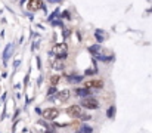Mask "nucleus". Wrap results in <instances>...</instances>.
Wrapping results in <instances>:
<instances>
[{
  "label": "nucleus",
  "instance_id": "3",
  "mask_svg": "<svg viewBox=\"0 0 152 133\" xmlns=\"http://www.w3.org/2000/svg\"><path fill=\"white\" fill-rule=\"evenodd\" d=\"M42 115L45 120H55L59 115V109L58 108H46L45 111H42Z\"/></svg>",
  "mask_w": 152,
  "mask_h": 133
},
{
  "label": "nucleus",
  "instance_id": "2",
  "mask_svg": "<svg viewBox=\"0 0 152 133\" xmlns=\"http://www.w3.org/2000/svg\"><path fill=\"white\" fill-rule=\"evenodd\" d=\"M81 107L83 108H87V109H98L99 108V101L95 99V98L87 96V98H84L81 101Z\"/></svg>",
  "mask_w": 152,
  "mask_h": 133
},
{
  "label": "nucleus",
  "instance_id": "5",
  "mask_svg": "<svg viewBox=\"0 0 152 133\" xmlns=\"http://www.w3.org/2000/svg\"><path fill=\"white\" fill-rule=\"evenodd\" d=\"M66 114L69 115V117H80V114H81V107L80 105H71V107H68L66 108Z\"/></svg>",
  "mask_w": 152,
  "mask_h": 133
},
{
  "label": "nucleus",
  "instance_id": "9",
  "mask_svg": "<svg viewBox=\"0 0 152 133\" xmlns=\"http://www.w3.org/2000/svg\"><path fill=\"white\" fill-rule=\"evenodd\" d=\"M83 76H69L66 80H68V83H81L83 82Z\"/></svg>",
  "mask_w": 152,
  "mask_h": 133
},
{
  "label": "nucleus",
  "instance_id": "16",
  "mask_svg": "<svg viewBox=\"0 0 152 133\" xmlns=\"http://www.w3.org/2000/svg\"><path fill=\"white\" fill-rule=\"evenodd\" d=\"M78 118H81V120H84V121H86V120H90V118H92V115H86V114H83V112H81Z\"/></svg>",
  "mask_w": 152,
  "mask_h": 133
},
{
  "label": "nucleus",
  "instance_id": "21",
  "mask_svg": "<svg viewBox=\"0 0 152 133\" xmlns=\"http://www.w3.org/2000/svg\"><path fill=\"white\" fill-rule=\"evenodd\" d=\"M49 3H59V1H62V0H48Z\"/></svg>",
  "mask_w": 152,
  "mask_h": 133
},
{
  "label": "nucleus",
  "instance_id": "7",
  "mask_svg": "<svg viewBox=\"0 0 152 133\" xmlns=\"http://www.w3.org/2000/svg\"><path fill=\"white\" fill-rule=\"evenodd\" d=\"M75 95L81 98H87V96H92V90L89 87H78L75 89Z\"/></svg>",
  "mask_w": 152,
  "mask_h": 133
},
{
  "label": "nucleus",
  "instance_id": "15",
  "mask_svg": "<svg viewBox=\"0 0 152 133\" xmlns=\"http://www.w3.org/2000/svg\"><path fill=\"white\" fill-rule=\"evenodd\" d=\"M56 90H58V89L55 87V86H52V87L49 89V90H48V95H49V96H50V95H55V93H58V92H56Z\"/></svg>",
  "mask_w": 152,
  "mask_h": 133
},
{
  "label": "nucleus",
  "instance_id": "6",
  "mask_svg": "<svg viewBox=\"0 0 152 133\" xmlns=\"http://www.w3.org/2000/svg\"><path fill=\"white\" fill-rule=\"evenodd\" d=\"M86 87H89V89H102L103 87V82H102V80H95V79L87 80V82H86Z\"/></svg>",
  "mask_w": 152,
  "mask_h": 133
},
{
  "label": "nucleus",
  "instance_id": "13",
  "mask_svg": "<svg viewBox=\"0 0 152 133\" xmlns=\"http://www.w3.org/2000/svg\"><path fill=\"white\" fill-rule=\"evenodd\" d=\"M10 49H12V46H10V44L4 49V55H3V59H4V61L7 59V56H10V55H9V53H10Z\"/></svg>",
  "mask_w": 152,
  "mask_h": 133
},
{
  "label": "nucleus",
  "instance_id": "14",
  "mask_svg": "<svg viewBox=\"0 0 152 133\" xmlns=\"http://www.w3.org/2000/svg\"><path fill=\"white\" fill-rule=\"evenodd\" d=\"M114 112H115V107H109L108 111H106V115L111 118V117H114Z\"/></svg>",
  "mask_w": 152,
  "mask_h": 133
},
{
  "label": "nucleus",
  "instance_id": "19",
  "mask_svg": "<svg viewBox=\"0 0 152 133\" xmlns=\"http://www.w3.org/2000/svg\"><path fill=\"white\" fill-rule=\"evenodd\" d=\"M69 16H71V15H69V12H68V10H65V12L62 13V18H65V19H66V18L69 19Z\"/></svg>",
  "mask_w": 152,
  "mask_h": 133
},
{
  "label": "nucleus",
  "instance_id": "10",
  "mask_svg": "<svg viewBox=\"0 0 152 133\" xmlns=\"http://www.w3.org/2000/svg\"><path fill=\"white\" fill-rule=\"evenodd\" d=\"M99 49H101V46H99V44H95V46H90V47H89V52L95 56L96 53H99Z\"/></svg>",
  "mask_w": 152,
  "mask_h": 133
},
{
  "label": "nucleus",
  "instance_id": "12",
  "mask_svg": "<svg viewBox=\"0 0 152 133\" xmlns=\"http://www.w3.org/2000/svg\"><path fill=\"white\" fill-rule=\"evenodd\" d=\"M80 132L90 133V132H93V127H90V126H83V127H80Z\"/></svg>",
  "mask_w": 152,
  "mask_h": 133
},
{
  "label": "nucleus",
  "instance_id": "1",
  "mask_svg": "<svg viewBox=\"0 0 152 133\" xmlns=\"http://www.w3.org/2000/svg\"><path fill=\"white\" fill-rule=\"evenodd\" d=\"M52 55H55L56 58H59V59H65L66 56H68V46L65 43H58L55 44L53 47H52Z\"/></svg>",
  "mask_w": 152,
  "mask_h": 133
},
{
  "label": "nucleus",
  "instance_id": "20",
  "mask_svg": "<svg viewBox=\"0 0 152 133\" xmlns=\"http://www.w3.org/2000/svg\"><path fill=\"white\" fill-rule=\"evenodd\" d=\"M95 73H96V70H87V71H86V74H87V76H90V74H95Z\"/></svg>",
  "mask_w": 152,
  "mask_h": 133
},
{
  "label": "nucleus",
  "instance_id": "11",
  "mask_svg": "<svg viewBox=\"0 0 152 133\" xmlns=\"http://www.w3.org/2000/svg\"><path fill=\"white\" fill-rule=\"evenodd\" d=\"M59 82H61V77H59V76H52L50 77V85L52 86H58Z\"/></svg>",
  "mask_w": 152,
  "mask_h": 133
},
{
  "label": "nucleus",
  "instance_id": "8",
  "mask_svg": "<svg viewBox=\"0 0 152 133\" xmlns=\"http://www.w3.org/2000/svg\"><path fill=\"white\" fill-rule=\"evenodd\" d=\"M71 96V92L68 90V89H64V90H59L58 93H56V99H59V101H66L68 98Z\"/></svg>",
  "mask_w": 152,
  "mask_h": 133
},
{
  "label": "nucleus",
  "instance_id": "17",
  "mask_svg": "<svg viewBox=\"0 0 152 133\" xmlns=\"http://www.w3.org/2000/svg\"><path fill=\"white\" fill-rule=\"evenodd\" d=\"M95 36H96V39H98L99 42H103V37H102V36H101V33H99V30H98V31L95 33Z\"/></svg>",
  "mask_w": 152,
  "mask_h": 133
},
{
  "label": "nucleus",
  "instance_id": "4",
  "mask_svg": "<svg viewBox=\"0 0 152 133\" xmlns=\"http://www.w3.org/2000/svg\"><path fill=\"white\" fill-rule=\"evenodd\" d=\"M27 7L30 12H37V10L43 9V1L42 0H28Z\"/></svg>",
  "mask_w": 152,
  "mask_h": 133
},
{
  "label": "nucleus",
  "instance_id": "18",
  "mask_svg": "<svg viewBox=\"0 0 152 133\" xmlns=\"http://www.w3.org/2000/svg\"><path fill=\"white\" fill-rule=\"evenodd\" d=\"M58 12H59V9H56V10H55V12H53V13H52L50 16H49V21H53V18H55V16H56V15H58Z\"/></svg>",
  "mask_w": 152,
  "mask_h": 133
}]
</instances>
